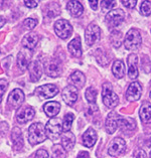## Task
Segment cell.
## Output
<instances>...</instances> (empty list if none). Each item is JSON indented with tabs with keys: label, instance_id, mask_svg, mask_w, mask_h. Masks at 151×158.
<instances>
[{
	"label": "cell",
	"instance_id": "6da1fadb",
	"mask_svg": "<svg viewBox=\"0 0 151 158\" xmlns=\"http://www.w3.org/2000/svg\"><path fill=\"white\" fill-rule=\"evenodd\" d=\"M27 136H28L29 143L31 145H36L44 142L46 139V137H48L44 125H42L40 122L33 123L28 128Z\"/></svg>",
	"mask_w": 151,
	"mask_h": 158
},
{
	"label": "cell",
	"instance_id": "7a4b0ae2",
	"mask_svg": "<svg viewBox=\"0 0 151 158\" xmlns=\"http://www.w3.org/2000/svg\"><path fill=\"white\" fill-rule=\"evenodd\" d=\"M123 44L125 45V48L128 49V51H136V49H138L142 44V37L139 30L131 28L126 33Z\"/></svg>",
	"mask_w": 151,
	"mask_h": 158
},
{
	"label": "cell",
	"instance_id": "3957f363",
	"mask_svg": "<svg viewBox=\"0 0 151 158\" xmlns=\"http://www.w3.org/2000/svg\"><path fill=\"white\" fill-rule=\"evenodd\" d=\"M45 130L48 137L50 140L56 141L61 137V132H63V123L59 118H52L45 125Z\"/></svg>",
	"mask_w": 151,
	"mask_h": 158
},
{
	"label": "cell",
	"instance_id": "277c9868",
	"mask_svg": "<svg viewBox=\"0 0 151 158\" xmlns=\"http://www.w3.org/2000/svg\"><path fill=\"white\" fill-rule=\"evenodd\" d=\"M102 97H103V103L108 108H115L119 103L118 96L114 93L110 83H105L103 85Z\"/></svg>",
	"mask_w": 151,
	"mask_h": 158
},
{
	"label": "cell",
	"instance_id": "5b68a950",
	"mask_svg": "<svg viewBox=\"0 0 151 158\" xmlns=\"http://www.w3.org/2000/svg\"><path fill=\"white\" fill-rule=\"evenodd\" d=\"M124 18H125V13H124V11L120 8H117V9H113L109 11L107 14H106V22L109 27H117L119 24H121Z\"/></svg>",
	"mask_w": 151,
	"mask_h": 158
},
{
	"label": "cell",
	"instance_id": "8992f818",
	"mask_svg": "<svg viewBox=\"0 0 151 158\" xmlns=\"http://www.w3.org/2000/svg\"><path fill=\"white\" fill-rule=\"evenodd\" d=\"M55 31L61 40H67L73 33V26L65 19H60L55 23Z\"/></svg>",
	"mask_w": 151,
	"mask_h": 158
},
{
	"label": "cell",
	"instance_id": "52a82bcc",
	"mask_svg": "<svg viewBox=\"0 0 151 158\" xmlns=\"http://www.w3.org/2000/svg\"><path fill=\"white\" fill-rule=\"evenodd\" d=\"M100 36L101 30L98 25L95 23H90L87 26L86 30H85V40L89 47L95 44L100 40Z\"/></svg>",
	"mask_w": 151,
	"mask_h": 158
},
{
	"label": "cell",
	"instance_id": "ba28073f",
	"mask_svg": "<svg viewBox=\"0 0 151 158\" xmlns=\"http://www.w3.org/2000/svg\"><path fill=\"white\" fill-rule=\"evenodd\" d=\"M36 94L40 97V99L48 100L50 98H53L59 94V88L56 85L52 84H48L40 86L36 89Z\"/></svg>",
	"mask_w": 151,
	"mask_h": 158
},
{
	"label": "cell",
	"instance_id": "9c48e42d",
	"mask_svg": "<svg viewBox=\"0 0 151 158\" xmlns=\"http://www.w3.org/2000/svg\"><path fill=\"white\" fill-rule=\"evenodd\" d=\"M126 149V142L124 139L120 137H116L111 141L108 147V153L112 157L119 156L120 154H122Z\"/></svg>",
	"mask_w": 151,
	"mask_h": 158
},
{
	"label": "cell",
	"instance_id": "30bf717a",
	"mask_svg": "<svg viewBox=\"0 0 151 158\" xmlns=\"http://www.w3.org/2000/svg\"><path fill=\"white\" fill-rule=\"evenodd\" d=\"M34 115H36V111L32 107L30 106H24L19 108L16 112V120L20 124H25L28 121L32 120Z\"/></svg>",
	"mask_w": 151,
	"mask_h": 158
},
{
	"label": "cell",
	"instance_id": "8fae6325",
	"mask_svg": "<svg viewBox=\"0 0 151 158\" xmlns=\"http://www.w3.org/2000/svg\"><path fill=\"white\" fill-rule=\"evenodd\" d=\"M32 53L31 51L28 48H22L20 52H18L17 56V65L20 69L21 72H24L26 69L29 68L30 65V60H31Z\"/></svg>",
	"mask_w": 151,
	"mask_h": 158
},
{
	"label": "cell",
	"instance_id": "7c38bea8",
	"mask_svg": "<svg viewBox=\"0 0 151 158\" xmlns=\"http://www.w3.org/2000/svg\"><path fill=\"white\" fill-rule=\"evenodd\" d=\"M61 97H63V100L67 105L73 106L78 100V90L75 86L69 85V86L65 87L61 92Z\"/></svg>",
	"mask_w": 151,
	"mask_h": 158
},
{
	"label": "cell",
	"instance_id": "4fadbf2b",
	"mask_svg": "<svg viewBox=\"0 0 151 158\" xmlns=\"http://www.w3.org/2000/svg\"><path fill=\"white\" fill-rule=\"evenodd\" d=\"M141 94H142V86L140 85V83L133 82L129 85L128 89H127L126 99L130 102L138 101L141 98Z\"/></svg>",
	"mask_w": 151,
	"mask_h": 158
},
{
	"label": "cell",
	"instance_id": "5bb4252c",
	"mask_svg": "<svg viewBox=\"0 0 151 158\" xmlns=\"http://www.w3.org/2000/svg\"><path fill=\"white\" fill-rule=\"evenodd\" d=\"M28 71L30 75V80L32 82H38L41 78L42 74H44V64L40 60H33L29 65Z\"/></svg>",
	"mask_w": 151,
	"mask_h": 158
},
{
	"label": "cell",
	"instance_id": "9a60e30c",
	"mask_svg": "<svg viewBox=\"0 0 151 158\" xmlns=\"http://www.w3.org/2000/svg\"><path fill=\"white\" fill-rule=\"evenodd\" d=\"M24 101V93L20 89H14L8 96V105L11 108H19Z\"/></svg>",
	"mask_w": 151,
	"mask_h": 158
},
{
	"label": "cell",
	"instance_id": "2e32d148",
	"mask_svg": "<svg viewBox=\"0 0 151 158\" xmlns=\"http://www.w3.org/2000/svg\"><path fill=\"white\" fill-rule=\"evenodd\" d=\"M45 73L46 75L49 76L50 78H57L61 75V64L59 60H49L45 63L44 65Z\"/></svg>",
	"mask_w": 151,
	"mask_h": 158
},
{
	"label": "cell",
	"instance_id": "e0dca14e",
	"mask_svg": "<svg viewBox=\"0 0 151 158\" xmlns=\"http://www.w3.org/2000/svg\"><path fill=\"white\" fill-rule=\"evenodd\" d=\"M128 77L131 80L137 79L139 75L138 71V57L135 53H131L128 56Z\"/></svg>",
	"mask_w": 151,
	"mask_h": 158
},
{
	"label": "cell",
	"instance_id": "ac0fdd59",
	"mask_svg": "<svg viewBox=\"0 0 151 158\" xmlns=\"http://www.w3.org/2000/svg\"><path fill=\"white\" fill-rule=\"evenodd\" d=\"M69 52L73 57H81L82 56V45H81V38L80 36H77L73 40L69 41L68 44Z\"/></svg>",
	"mask_w": 151,
	"mask_h": 158
},
{
	"label": "cell",
	"instance_id": "d6986e66",
	"mask_svg": "<svg viewBox=\"0 0 151 158\" xmlns=\"http://www.w3.org/2000/svg\"><path fill=\"white\" fill-rule=\"evenodd\" d=\"M118 120H119V116L115 112H112L106 119V123H105V127H106V131L109 134H113L118 128Z\"/></svg>",
	"mask_w": 151,
	"mask_h": 158
},
{
	"label": "cell",
	"instance_id": "ffe728a7",
	"mask_svg": "<svg viewBox=\"0 0 151 158\" xmlns=\"http://www.w3.org/2000/svg\"><path fill=\"white\" fill-rule=\"evenodd\" d=\"M139 115H140L141 121L144 124H149L151 123V104L149 102H144L140 107V111H139Z\"/></svg>",
	"mask_w": 151,
	"mask_h": 158
},
{
	"label": "cell",
	"instance_id": "44dd1931",
	"mask_svg": "<svg viewBox=\"0 0 151 158\" xmlns=\"http://www.w3.org/2000/svg\"><path fill=\"white\" fill-rule=\"evenodd\" d=\"M97 141V133L93 128H89L83 135V144L88 148L95 145Z\"/></svg>",
	"mask_w": 151,
	"mask_h": 158
},
{
	"label": "cell",
	"instance_id": "7402d4cb",
	"mask_svg": "<svg viewBox=\"0 0 151 158\" xmlns=\"http://www.w3.org/2000/svg\"><path fill=\"white\" fill-rule=\"evenodd\" d=\"M67 9L73 17H79L84 12V7L80 1H69L67 3Z\"/></svg>",
	"mask_w": 151,
	"mask_h": 158
},
{
	"label": "cell",
	"instance_id": "603a6c76",
	"mask_svg": "<svg viewBox=\"0 0 151 158\" xmlns=\"http://www.w3.org/2000/svg\"><path fill=\"white\" fill-rule=\"evenodd\" d=\"M61 110V104L59 102H48L44 104V111L45 115L48 117H55L59 114V112Z\"/></svg>",
	"mask_w": 151,
	"mask_h": 158
},
{
	"label": "cell",
	"instance_id": "cb8c5ba5",
	"mask_svg": "<svg viewBox=\"0 0 151 158\" xmlns=\"http://www.w3.org/2000/svg\"><path fill=\"white\" fill-rule=\"evenodd\" d=\"M76 137L72 132H65L61 135V145L65 151H69L75 146Z\"/></svg>",
	"mask_w": 151,
	"mask_h": 158
},
{
	"label": "cell",
	"instance_id": "d4e9b609",
	"mask_svg": "<svg viewBox=\"0 0 151 158\" xmlns=\"http://www.w3.org/2000/svg\"><path fill=\"white\" fill-rule=\"evenodd\" d=\"M38 40H40V37H38L37 34L31 32V33L26 34V35L23 37L22 44L25 48H28L31 51V49H33L37 45Z\"/></svg>",
	"mask_w": 151,
	"mask_h": 158
},
{
	"label": "cell",
	"instance_id": "484cf974",
	"mask_svg": "<svg viewBox=\"0 0 151 158\" xmlns=\"http://www.w3.org/2000/svg\"><path fill=\"white\" fill-rule=\"evenodd\" d=\"M71 80L73 83V85H75V87L79 89H82L84 87L85 83H86V77H85V75L80 71L73 72L71 75Z\"/></svg>",
	"mask_w": 151,
	"mask_h": 158
},
{
	"label": "cell",
	"instance_id": "4316f807",
	"mask_svg": "<svg viewBox=\"0 0 151 158\" xmlns=\"http://www.w3.org/2000/svg\"><path fill=\"white\" fill-rule=\"evenodd\" d=\"M112 72H113V75L116 77L117 79H121L125 75V64L122 60H115L113 64V67H112Z\"/></svg>",
	"mask_w": 151,
	"mask_h": 158
},
{
	"label": "cell",
	"instance_id": "83f0119b",
	"mask_svg": "<svg viewBox=\"0 0 151 158\" xmlns=\"http://www.w3.org/2000/svg\"><path fill=\"white\" fill-rule=\"evenodd\" d=\"M11 140L13 142V146L16 150H19L23 146V140H22V134L21 131L18 128L13 129V133L11 134Z\"/></svg>",
	"mask_w": 151,
	"mask_h": 158
},
{
	"label": "cell",
	"instance_id": "f1b7e54d",
	"mask_svg": "<svg viewBox=\"0 0 151 158\" xmlns=\"http://www.w3.org/2000/svg\"><path fill=\"white\" fill-rule=\"evenodd\" d=\"M44 12L48 17H55L61 12V8H60L59 4L56 3V2L48 3V4L46 5V7H45Z\"/></svg>",
	"mask_w": 151,
	"mask_h": 158
},
{
	"label": "cell",
	"instance_id": "f546056e",
	"mask_svg": "<svg viewBox=\"0 0 151 158\" xmlns=\"http://www.w3.org/2000/svg\"><path fill=\"white\" fill-rule=\"evenodd\" d=\"M118 127L121 128L123 131H127V130H132L135 127V123L134 121L130 120V119H125L119 116V120H118Z\"/></svg>",
	"mask_w": 151,
	"mask_h": 158
},
{
	"label": "cell",
	"instance_id": "4dcf8cb0",
	"mask_svg": "<svg viewBox=\"0 0 151 158\" xmlns=\"http://www.w3.org/2000/svg\"><path fill=\"white\" fill-rule=\"evenodd\" d=\"M85 97H86V100L91 106H94L95 108H97V106H96L97 91L94 88H88L86 90V93H85Z\"/></svg>",
	"mask_w": 151,
	"mask_h": 158
},
{
	"label": "cell",
	"instance_id": "1f68e13d",
	"mask_svg": "<svg viewBox=\"0 0 151 158\" xmlns=\"http://www.w3.org/2000/svg\"><path fill=\"white\" fill-rule=\"evenodd\" d=\"M122 33L120 31H117V30H114V31L111 32V35H110V40L113 44L114 48H119L120 45L122 44Z\"/></svg>",
	"mask_w": 151,
	"mask_h": 158
},
{
	"label": "cell",
	"instance_id": "d6a6232c",
	"mask_svg": "<svg viewBox=\"0 0 151 158\" xmlns=\"http://www.w3.org/2000/svg\"><path fill=\"white\" fill-rule=\"evenodd\" d=\"M73 120H75V116H73V114L68 113V114L65 115L64 121H63V128H64L65 132H69Z\"/></svg>",
	"mask_w": 151,
	"mask_h": 158
},
{
	"label": "cell",
	"instance_id": "836d02e7",
	"mask_svg": "<svg viewBox=\"0 0 151 158\" xmlns=\"http://www.w3.org/2000/svg\"><path fill=\"white\" fill-rule=\"evenodd\" d=\"M140 13L144 16H148L151 14V2L143 1L140 6Z\"/></svg>",
	"mask_w": 151,
	"mask_h": 158
},
{
	"label": "cell",
	"instance_id": "e575fe53",
	"mask_svg": "<svg viewBox=\"0 0 151 158\" xmlns=\"http://www.w3.org/2000/svg\"><path fill=\"white\" fill-rule=\"evenodd\" d=\"M37 25V20L33 18H26L24 21H23V26L26 28V29H33Z\"/></svg>",
	"mask_w": 151,
	"mask_h": 158
},
{
	"label": "cell",
	"instance_id": "d590c367",
	"mask_svg": "<svg viewBox=\"0 0 151 158\" xmlns=\"http://www.w3.org/2000/svg\"><path fill=\"white\" fill-rule=\"evenodd\" d=\"M97 51L99 52V53L101 55V56L100 57H96L97 59V60H98V63L99 64H101L102 65H106L108 63H109V60H108V57L106 56V53L104 52L103 51H101V49H97Z\"/></svg>",
	"mask_w": 151,
	"mask_h": 158
},
{
	"label": "cell",
	"instance_id": "8d00e7d4",
	"mask_svg": "<svg viewBox=\"0 0 151 158\" xmlns=\"http://www.w3.org/2000/svg\"><path fill=\"white\" fill-rule=\"evenodd\" d=\"M101 3H102V9L104 11H109L110 9L113 8L117 2L116 1H102Z\"/></svg>",
	"mask_w": 151,
	"mask_h": 158
},
{
	"label": "cell",
	"instance_id": "74e56055",
	"mask_svg": "<svg viewBox=\"0 0 151 158\" xmlns=\"http://www.w3.org/2000/svg\"><path fill=\"white\" fill-rule=\"evenodd\" d=\"M34 158H48V153L45 149L41 148L36 152V154H34Z\"/></svg>",
	"mask_w": 151,
	"mask_h": 158
},
{
	"label": "cell",
	"instance_id": "f35d334b",
	"mask_svg": "<svg viewBox=\"0 0 151 158\" xmlns=\"http://www.w3.org/2000/svg\"><path fill=\"white\" fill-rule=\"evenodd\" d=\"M122 4L127 7V8H133V7H135V5H136L137 1L136 0H122Z\"/></svg>",
	"mask_w": 151,
	"mask_h": 158
},
{
	"label": "cell",
	"instance_id": "ab89813d",
	"mask_svg": "<svg viewBox=\"0 0 151 158\" xmlns=\"http://www.w3.org/2000/svg\"><path fill=\"white\" fill-rule=\"evenodd\" d=\"M133 158H146V153L143 149H137L134 151Z\"/></svg>",
	"mask_w": 151,
	"mask_h": 158
},
{
	"label": "cell",
	"instance_id": "60d3db41",
	"mask_svg": "<svg viewBox=\"0 0 151 158\" xmlns=\"http://www.w3.org/2000/svg\"><path fill=\"white\" fill-rule=\"evenodd\" d=\"M0 82H1V100H2L3 94H4V92L6 91L7 86H8V83H7L6 80H3V79H1Z\"/></svg>",
	"mask_w": 151,
	"mask_h": 158
},
{
	"label": "cell",
	"instance_id": "b9f144b4",
	"mask_svg": "<svg viewBox=\"0 0 151 158\" xmlns=\"http://www.w3.org/2000/svg\"><path fill=\"white\" fill-rule=\"evenodd\" d=\"M38 3H40V1H27V0L24 1V4L27 6L28 8H34V7H36L38 5Z\"/></svg>",
	"mask_w": 151,
	"mask_h": 158
},
{
	"label": "cell",
	"instance_id": "7bdbcfd3",
	"mask_svg": "<svg viewBox=\"0 0 151 158\" xmlns=\"http://www.w3.org/2000/svg\"><path fill=\"white\" fill-rule=\"evenodd\" d=\"M60 149V145H56L55 147H53V151H55L56 153H57V155L59 156V157H61H61L63 158H65V152L63 151V148H61V150H59Z\"/></svg>",
	"mask_w": 151,
	"mask_h": 158
},
{
	"label": "cell",
	"instance_id": "ee69618b",
	"mask_svg": "<svg viewBox=\"0 0 151 158\" xmlns=\"http://www.w3.org/2000/svg\"><path fill=\"white\" fill-rule=\"evenodd\" d=\"M77 158H90V154L87 151H82V152H80V154Z\"/></svg>",
	"mask_w": 151,
	"mask_h": 158
},
{
	"label": "cell",
	"instance_id": "f6af8a7d",
	"mask_svg": "<svg viewBox=\"0 0 151 158\" xmlns=\"http://www.w3.org/2000/svg\"><path fill=\"white\" fill-rule=\"evenodd\" d=\"M90 4H91V7L94 10L98 9V1H90Z\"/></svg>",
	"mask_w": 151,
	"mask_h": 158
},
{
	"label": "cell",
	"instance_id": "bcb514c9",
	"mask_svg": "<svg viewBox=\"0 0 151 158\" xmlns=\"http://www.w3.org/2000/svg\"><path fill=\"white\" fill-rule=\"evenodd\" d=\"M4 23H5V19L3 18V17H1V24H0V26H1V27H3Z\"/></svg>",
	"mask_w": 151,
	"mask_h": 158
},
{
	"label": "cell",
	"instance_id": "7dc6e473",
	"mask_svg": "<svg viewBox=\"0 0 151 158\" xmlns=\"http://www.w3.org/2000/svg\"><path fill=\"white\" fill-rule=\"evenodd\" d=\"M150 98H151V92H150Z\"/></svg>",
	"mask_w": 151,
	"mask_h": 158
},
{
	"label": "cell",
	"instance_id": "c3c4849f",
	"mask_svg": "<svg viewBox=\"0 0 151 158\" xmlns=\"http://www.w3.org/2000/svg\"><path fill=\"white\" fill-rule=\"evenodd\" d=\"M150 158H151V152H150Z\"/></svg>",
	"mask_w": 151,
	"mask_h": 158
}]
</instances>
